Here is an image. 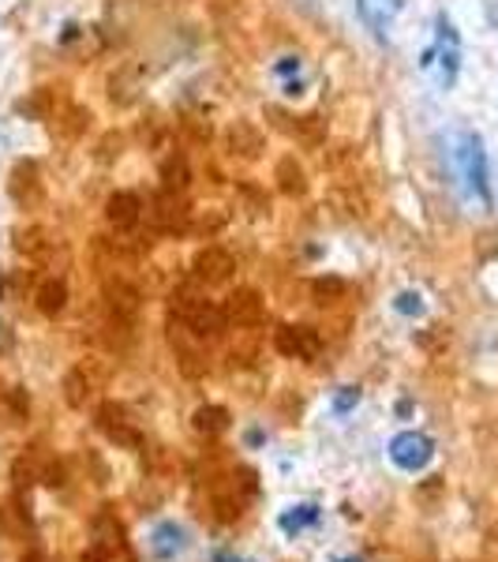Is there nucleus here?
Listing matches in <instances>:
<instances>
[{
  "label": "nucleus",
  "mask_w": 498,
  "mask_h": 562,
  "mask_svg": "<svg viewBox=\"0 0 498 562\" xmlns=\"http://www.w3.org/2000/svg\"><path fill=\"white\" fill-rule=\"evenodd\" d=\"M450 154H454V169L465 195L484 206V211H491V169H487L484 139L476 132H457L450 139Z\"/></svg>",
  "instance_id": "f257e3e1"
},
{
  "label": "nucleus",
  "mask_w": 498,
  "mask_h": 562,
  "mask_svg": "<svg viewBox=\"0 0 498 562\" xmlns=\"http://www.w3.org/2000/svg\"><path fill=\"white\" fill-rule=\"evenodd\" d=\"M423 71H439V87L450 90L461 76V34L446 12L434 15V45L420 57Z\"/></svg>",
  "instance_id": "f03ea898"
},
{
  "label": "nucleus",
  "mask_w": 498,
  "mask_h": 562,
  "mask_svg": "<svg viewBox=\"0 0 498 562\" xmlns=\"http://www.w3.org/2000/svg\"><path fill=\"white\" fill-rule=\"evenodd\" d=\"M434 458V442L431 435L423 431H401L391 439V461L401 473H420V469H428Z\"/></svg>",
  "instance_id": "7ed1b4c3"
},
{
  "label": "nucleus",
  "mask_w": 498,
  "mask_h": 562,
  "mask_svg": "<svg viewBox=\"0 0 498 562\" xmlns=\"http://www.w3.org/2000/svg\"><path fill=\"white\" fill-rule=\"evenodd\" d=\"M405 8V0H356V12H360V23L371 31L375 42H386L391 38V26L397 20V12Z\"/></svg>",
  "instance_id": "20e7f679"
},
{
  "label": "nucleus",
  "mask_w": 498,
  "mask_h": 562,
  "mask_svg": "<svg viewBox=\"0 0 498 562\" xmlns=\"http://www.w3.org/2000/svg\"><path fill=\"white\" fill-rule=\"evenodd\" d=\"M274 346H278V352H285V357H293V360H315L322 349V338H319V330H312V326H282Z\"/></svg>",
  "instance_id": "39448f33"
},
{
  "label": "nucleus",
  "mask_w": 498,
  "mask_h": 562,
  "mask_svg": "<svg viewBox=\"0 0 498 562\" xmlns=\"http://www.w3.org/2000/svg\"><path fill=\"white\" fill-rule=\"evenodd\" d=\"M184 548H188L184 525H177V521H158V525L150 529V551H154V559H158V562H173Z\"/></svg>",
  "instance_id": "423d86ee"
},
{
  "label": "nucleus",
  "mask_w": 498,
  "mask_h": 562,
  "mask_svg": "<svg viewBox=\"0 0 498 562\" xmlns=\"http://www.w3.org/2000/svg\"><path fill=\"white\" fill-rule=\"evenodd\" d=\"M184 323L192 326L199 338H217L225 330V312L211 301H188L184 304Z\"/></svg>",
  "instance_id": "0eeeda50"
},
{
  "label": "nucleus",
  "mask_w": 498,
  "mask_h": 562,
  "mask_svg": "<svg viewBox=\"0 0 498 562\" xmlns=\"http://www.w3.org/2000/svg\"><path fill=\"white\" fill-rule=\"evenodd\" d=\"M98 424H102V431L116 442V447H139V431L128 424V413L116 409V405H105V409L98 413Z\"/></svg>",
  "instance_id": "6e6552de"
},
{
  "label": "nucleus",
  "mask_w": 498,
  "mask_h": 562,
  "mask_svg": "<svg viewBox=\"0 0 498 562\" xmlns=\"http://www.w3.org/2000/svg\"><path fill=\"white\" fill-rule=\"evenodd\" d=\"M139 217H143V203H139V195L121 192V195L109 199V222H113V229L128 233V229H135V225H139Z\"/></svg>",
  "instance_id": "1a4fd4ad"
},
{
  "label": "nucleus",
  "mask_w": 498,
  "mask_h": 562,
  "mask_svg": "<svg viewBox=\"0 0 498 562\" xmlns=\"http://www.w3.org/2000/svg\"><path fill=\"white\" fill-rule=\"evenodd\" d=\"M225 319H233L237 326H251L262 319V301L251 289H240V293L229 296V307H225Z\"/></svg>",
  "instance_id": "9d476101"
},
{
  "label": "nucleus",
  "mask_w": 498,
  "mask_h": 562,
  "mask_svg": "<svg viewBox=\"0 0 498 562\" xmlns=\"http://www.w3.org/2000/svg\"><path fill=\"white\" fill-rule=\"evenodd\" d=\"M195 270H199V278H206V281H222V278H229L233 256L222 248H206L203 256L195 259Z\"/></svg>",
  "instance_id": "9b49d317"
},
{
  "label": "nucleus",
  "mask_w": 498,
  "mask_h": 562,
  "mask_svg": "<svg viewBox=\"0 0 498 562\" xmlns=\"http://www.w3.org/2000/svg\"><path fill=\"white\" fill-rule=\"evenodd\" d=\"M319 514H322V510H319L315 503H301V506H288V510L282 514V521H278V525H282L285 537H296V532L312 529V525L319 521Z\"/></svg>",
  "instance_id": "f8f14e48"
},
{
  "label": "nucleus",
  "mask_w": 498,
  "mask_h": 562,
  "mask_svg": "<svg viewBox=\"0 0 498 562\" xmlns=\"http://www.w3.org/2000/svg\"><path fill=\"white\" fill-rule=\"evenodd\" d=\"M394 312L405 315V319H420V315L428 312V301H423V293H416V289H405V293L394 296Z\"/></svg>",
  "instance_id": "ddd939ff"
},
{
  "label": "nucleus",
  "mask_w": 498,
  "mask_h": 562,
  "mask_svg": "<svg viewBox=\"0 0 498 562\" xmlns=\"http://www.w3.org/2000/svg\"><path fill=\"white\" fill-rule=\"evenodd\" d=\"M65 296H68V289L60 285V281H45L42 293H38V307L45 315H57L60 307H65Z\"/></svg>",
  "instance_id": "4468645a"
},
{
  "label": "nucleus",
  "mask_w": 498,
  "mask_h": 562,
  "mask_svg": "<svg viewBox=\"0 0 498 562\" xmlns=\"http://www.w3.org/2000/svg\"><path fill=\"white\" fill-rule=\"evenodd\" d=\"M229 428V416H225V409H217V405H211V409H199L195 413V431H206V435H217Z\"/></svg>",
  "instance_id": "2eb2a0df"
},
{
  "label": "nucleus",
  "mask_w": 498,
  "mask_h": 562,
  "mask_svg": "<svg viewBox=\"0 0 498 562\" xmlns=\"http://www.w3.org/2000/svg\"><path fill=\"white\" fill-rule=\"evenodd\" d=\"M360 397H364V394H360V386H341L338 394H333V413L349 416L360 405Z\"/></svg>",
  "instance_id": "dca6fc26"
},
{
  "label": "nucleus",
  "mask_w": 498,
  "mask_h": 562,
  "mask_svg": "<svg viewBox=\"0 0 498 562\" xmlns=\"http://www.w3.org/2000/svg\"><path fill=\"white\" fill-rule=\"evenodd\" d=\"M301 68H304V60H301V57H282V60H278V65H274V71H278V76H282V79L301 76Z\"/></svg>",
  "instance_id": "f3484780"
},
{
  "label": "nucleus",
  "mask_w": 498,
  "mask_h": 562,
  "mask_svg": "<svg viewBox=\"0 0 498 562\" xmlns=\"http://www.w3.org/2000/svg\"><path fill=\"white\" fill-rule=\"evenodd\" d=\"M244 442H248V447L256 450V447H262V442H267V435H262L259 428H251L248 435H244Z\"/></svg>",
  "instance_id": "a211bd4d"
},
{
  "label": "nucleus",
  "mask_w": 498,
  "mask_h": 562,
  "mask_svg": "<svg viewBox=\"0 0 498 562\" xmlns=\"http://www.w3.org/2000/svg\"><path fill=\"white\" fill-rule=\"evenodd\" d=\"M285 94H288V98L304 94V79H285Z\"/></svg>",
  "instance_id": "6ab92c4d"
},
{
  "label": "nucleus",
  "mask_w": 498,
  "mask_h": 562,
  "mask_svg": "<svg viewBox=\"0 0 498 562\" xmlns=\"http://www.w3.org/2000/svg\"><path fill=\"white\" fill-rule=\"evenodd\" d=\"M211 562H251V559H240V555H229V551H214Z\"/></svg>",
  "instance_id": "aec40b11"
},
{
  "label": "nucleus",
  "mask_w": 498,
  "mask_h": 562,
  "mask_svg": "<svg viewBox=\"0 0 498 562\" xmlns=\"http://www.w3.org/2000/svg\"><path fill=\"white\" fill-rule=\"evenodd\" d=\"M330 562H364V559H360V555H333Z\"/></svg>",
  "instance_id": "412c9836"
},
{
  "label": "nucleus",
  "mask_w": 498,
  "mask_h": 562,
  "mask_svg": "<svg viewBox=\"0 0 498 562\" xmlns=\"http://www.w3.org/2000/svg\"><path fill=\"white\" fill-rule=\"evenodd\" d=\"M23 562H42V555H31V559H23Z\"/></svg>",
  "instance_id": "4be33fe9"
}]
</instances>
